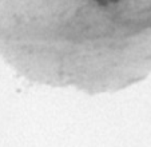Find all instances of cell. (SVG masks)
<instances>
[{
  "instance_id": "6da1fadb",
  "label": "cell",
  "mask_w": 151,
  "mask_h": 147,
  "mask_svg": "<svg viewBox=\"0 0 151 147\" xmlns=\"http://www.w3.org/2000/svg\"><path fill=\"white\" fill-rule=\"evenodd\" d=\"M96 3L102 4V6H107V4H114V3H118L119 0H95Z\"/></svg>"
}]
</instances>
